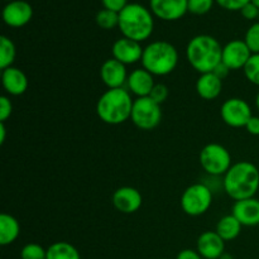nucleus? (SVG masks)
<instances>
[{
    "label": "nucleus",
    "mask_w": 259,
    "mask_h": 259,
    "mask_svg": "<svg viewBox=\"0 0 259 259\" xmlns=\"http://www.w3.org/2000/svg\"><path fill=\"white\" fill-rule=\"evenodd\" d=\"M220 8L225 10H230V12H240L250 0H215Z\"/></svg>",
    "instance_id": "obj_30"
},
{
    "label": "nucleus",
    "mask_w": 259,
    "mask_h": 259,
    "mask_svg": "<svg viewBox=\"0 0 259 259\" xmlns=\"http://www.w3.org/2000/svg\"><path fill=\"white\" fill-rule=\"evenodd\" d=\"M114 207L123 214H133L141 209L143 204L142 194L131 186H123L115 190L111 197Z\"/></svg>",
    "instance_id": "obj_13"
},
{
    "label": "nucleus",
    "mask_w": 259,
    "mask_h": 259,
    "mask_svg": "<svg viewBox=\"0 0 259 259\" xmlns=\"http://www.w3.org/2000/svg\"><path fill=\"white\" fill-rule=\"evenodd\" d=\"M250 2H252L253 4L255 5V7H258V8H259V0H250Z\"/></svg>",
    "instance_id": "obj_41"
},
{
    "label": "nucleus",
    "mask_w": 259,
    "mask_h": 259,
    "mask_svg": "<svg viewBox=\"0 0 259 259\" xmlns=\"http://www.w3.org/2000/svg\"><path fill=\"white\" fill-rule=\"evenodd\" d=\"M240 14H242L247 20H254L259 17V8L255 7V5L250 2L240 10Z\"/></svg>",
    "instance_id": "obj_34"
},
{
    "label": "nucleus",
    "mask_w": 259,
    "mask_h": 259,
    "mask_svg": "<svg viewBox=\"0 0 259 259\" xmlns=\"http://www.w3.org/2000/svg\"><path fill=\"white\" fill-rule=\"evenodd\" d=\"M162 259H168V258H162Z\"/></svg>",
    "instance_id": "obj_43"
},
{
    "label": "nucleus",
    "mask_w": 259,
    "mask_h": 259,
    "mask_svg": "<svg viewBox=\"0 0 259 259\" xmlns=\"http://www.w3.org/2000/svg\"><path fill=\"white\" fill-rule=\"evenodd\" d=\"M4 2H7V3H9V2H13V0H4Z\"/></svg>",
    "instance_id": "obj_42"
},
{
    "label": "nucleus",
    "mask_w": 259,
    "mask_h": 259,
    "mask_svg": "<svg viewBox=\"0 0 259 259\" xmlns=\"http://www.w3.org/2000/svg\"><path fill=\"white\" fill-rule=\"evenodd\" d=\"M232 214L243 227H257L259 225V200L250 197L235 201L232 207Z\"/></svg>",
    "instance_id": "obj_18"
},
{
    "label": "nucleus",
    "mask_w": 259,
    "mask_h": 259,
    "mask_svg": "<svg viewBox=\"0 0 259 259\" xmlns=\"http://www.w3.org/2000/svg\"><path fill=\"white\" fill-rule=\"evenodd\" d=\"M126 66L115 58L106 60L100 67V77L108 89L123 88L128 80Z\"/></svg>",
    "instance_id": "obj_15"
},
{
    "label": "nucleus",
    "mask_w": 259,
    "mask_h": 259,
    "mask_svg": "<svg viewBox=\"0 0 259 259\" xmlns=\"http://www.w3.org/2000/svg\"><path fill=\"white\" fill-rule=\"evenodd\" d=\"M119 30L123 37L143 42L152 35L154 29V15L151 9L138 3H129L119 13Z\"/></svg>",
    "instance_id": "obj_3"
},
{
    "label": "nucleus",
    "mask_w": 259,
    "mask_h": 259,
    "mask_svg": "<svg viewBox=\"0 0 259 259\" xmlns=\"http://www.w3.org/2000/svg\"><path fill=\"white\" fill-rule=\"evenodd\" d=\"M186 58L200 75L212 72L222 62L223 47L219 40L209 34L195 35L186 47Z\"/></svg>",
    "instance_id": "obj_2"
},
{
    "label": "nucleus",
    "mask_w": 259,
    "mask_h": 259,
    "mask_svg": "<svg viewBox=\"0 0 259 259\" xmlns=\"http://www.w3.org/2000/svg\"><path fill=\"white\" fill-rule=\"evenodd\" d=\"M212 204V190L199 182L187 187L181 196V207L190 217L204 215Z\"/></svg>",
    "instance_id": "obj_7"
},
{
    "label": "nucleus",
    "mask_w": 259,
    "mask_h": 259,
    "mask_svg": "<svg viewBox=\"0 0 259 259\" xmlns=\"http://www.w3.org/2000/svg\"><path fill=\"white\" fill-rule=\"evenodd\" d=\"M95 20L96 24L103 29H114V28L119 27V13L111 12V10L103 8L96 14Z\"/></svg>",
    "instance_id": "obj_25"
},
{
    "label": "nucleus",
    "mask_w": 259,
    "mask_h": 259,
    "mask_svg": "<svg viewBox=\"0 0 259 259\" xmlns=\"http://www.w3.org/2000/svg\"><path fill=\"white\" fill-rule=\"evenodd\" d=\"M142 65L153 76H167L175 71L179 63V52L167 40H154L144 47Z\"/></svg>",
    "instance_id": "obj_5"
},
{
    "label": "nucleus",
    "mask_w": 259,
    "mask_h": 259,
    "mask_svg": "<svg viewBox=\"0 0 259 259\" xmlns=\"http://www.w3.org/2000/svg\"><path fill=\"white\" fill-rule=\"evenodd\" d=\"M17 57V48L14 42L7 35L0 37V68L5 70L8 67H12Z\"/></svg>",
    "instance_id": "obj_24"
},
{
    "label": "nucleus",
    "mask_w": 259,
    "mask_h": 259,
    "mask_svg": "<svg viewBox=\"0 0 259 259\" xmlns=\"http://www.w3.org/2000/svg\"><path fill=\"white\" fill-rule=\"evenodd\" d=\"M131 120L142 131H152L157 128L162 120L161 105L149 96L137 98L133 103Z\"/></svg>",
    "instance_id": "obj_8"
},
{
    "label": "nucleus",
    "mask_w": 259,
    "mask_h": 259,
    "mask_svg": "<svg viewBox=\"0 0 259 259\" xmlns=\"http://www.w3.org/2000/svg\"><path fill=\"white\" fill-rule=\"evenodd\" d=\"M20 234L19 222L10 214L0 215V244L10 245Z\"/></svg>",
    "instance_id": "obj_21"
},
{
    "label": "nucleus",
    "mask_w": 259,
    "mask_h": 259,
    "mask_svg": "<svg viewBox=\"0 0 259 259\" xmlns=\"http://www.w3.org/2000/svg\"><path fill=\"white\" fill-rule=\"evenodd\" d=\"M202 169L210 176H224L232 164V156L224 146L219 143L206 144L199 156Z\"/></svg>",
    "instance_id": "obj_6"
},
{
    "label": "nucleus",
    "mask_w": 259,
    "mask_h": 259,
    "mask_svg": "<svg viewBox=\"0 0 259 259\" xmlns=\"http://www.w3.org/2000/svg\"><path fill=\"white\" fill-rule=\"evenodd\" d=\"M5 134H7V128H5V123H0V143L5 142Z\"/></svg>",
    "instance_id": "obj_38"
},
{
    "label": "nucleus",
    "mask_w": 259,
    "mask_h": 259,
    "mask_svg": "<svg viewBox=\"0 0 259 259\" xmlns=\"http://www.w3.org/2000/svg\"><path fill=\"white\" fill-rule=\"evenodd\" d=\"M47 259H81V255L71 243L56 242L47 248Z\"/></svg>",
    "instance_id": "obj_23"
},
{
    "label": "nucleus",
    "mask_w": 259,
    "mask_h": 259,
    "mask_svg": "<svg viewBox=\"0 0 259 259\" xmlns=\"http://www.w3.org/2000/svg\"><path fill=\"white\" fill-rule=\"evenodd\" d=\"M154 85V76L146 68H136L132 71L126 80V88L128 91L138 98H146L151 95Z\"/></svg>",
    "instance_id": "obj_17"
},
{
    "label": "nucleus",
    "mask_w": 259,
    "mask_h": 259,
    "mask_svg": "<svg viewBox=\"0 0 259 259\" xmlns=\"http://www.w3.org/2000/svg\"><path fill=\"white\" fill-rule=\"evenodd\" d=\"M144 48H142L141 43L129 38L121 37L114 42L111 47L113 58L118 60L124 65H134L142 61Z\"/></svg>",
    "instance_id": "obj_14"
},
{
    "label": "nucleus",
    "mask_w": 259,
    "mask_h": 259,
    "mask_svg": "<svg viewBox=\"0 0 259 259\" xmlns=\"http://www.w3.org/2000/svg\"><path fill=\"white\" fill-rule=\"evenodd\" d=\"M243 225L240 224L239 220L234 217L233 214L225 215L224 218L218 222L217 224V230L215 232L223 238L224 242H230V240H234L239 237L240 232H242Z\"/></svg>",
    "instance_id": "obj_22"
},
{
    "label": "nucleus",
    "mask_w": 259,
    "mask_h": 259,
    "mask_svg": "<svg viewBox=\"0 0 259 259\" xmlns=\"http://www.w3.org/2000/svg\"><path fill=\"white\" fill-rule=\"evenodd\" d=\"M2 83L7 94L12 96L23 95L28 89L27 75L20 68L14 66L3 70Z\"/></svg>",
    "instance_id": "obj_19"
},
{
    "label": "nucleus",
    "mask_w": 259,
    "mask_h": 259,
    "mask_svg": "<svg viewBox=\"0 0 259 259\" xmlns=\"http://www.w3.org/2000/svg\"><path fill=\"white\" fill-rule=\"evenodd\" d=\"M134 100L124 88L109 89L96 103V114L109 125H119L131 119Z\"/></svg>",
    "instance_id": "obj_4"
},
{
    "label": "nucleus",
    "mask_w": 259,
    "mask_h": 259,
    "mask_svg": "<svg viewBox=\"0 0 259 259\" xmlns=\"http://www.w3.org/2000/svg\"><path fill=\"white\" fill-rule=\"evenodd\" d=\"M149 98L153 99L156 103H158L161 105L168 98V88L166 85H163V83H156Z\"/></svg>",
    "instance_id": "obj_31"
},
{
    "label": "nucleus",
    "mask_w": 259,
    "mask_h": 259,
    "mask_svg": "<svg viewBox=\"0 0 259 259\" xmlns=\"http://www.w3.org/2000/svg\"><path fill=\"white\" fill-rule=\"evenodd\" d=\"M20 258L22 259H47V249L37 243H29L25 244L20 250Z\"/></svg>",
    "instance_id": "obj_27"
},
{
    "label": "nucleus",
    "mask_w": 259,
    "mask_h": 259,
    "mask_svg": "<svg viewBox=\"0 0 259 259\" xmlns=\"http://www.w3.org/2000/svg\"><path fill=\"white\" fill-rule=\"evenodd\" d=\"M230 71H232V70H230V68L228 67V66L225 65V63L220 62L219 65L217 66V68H215V70L212 71V72H214L215 75H217L219 78H222V80H224L225 77H228V75H229Z\"/></svg>",
    "instance_id": "obj_37"
},
{
    "label": "nucleus",
    "mask_w": 259,
    "mask_h": 259,
    "mask_svg": "<svg viewBox=\"0 0 259 259\" xmlns=\"http://www.w3.org/2000/svg\"><path fill=\"white\" fill-rule=\"evenodd\" d=\"M245 45L250 50L252 55L259 53V22L253 23L249 28H248L247 33L244 37Z\"/></svg>",
    "instance_id": "obj_28"
},
{
    "label": "nucleus",
    "mask_w": 259,
    "mask_h": 259,
    "mask_svg": "<svg viewBox=\"0 0 259 259\" xmlns=\"http://www.w3.org/2000/svg\"><path fill=\"white\" fill-rule=\"evenodd\" d=\"M196 250L204 259H219L225 253V242L217 232H204L196 243Z\"/></svg>",
    "instance_id": "obj_16"
},
{
    "label": "nucleus",
    "mask_w": 259,
    "mask_h": 259,
    "mask_svg": "<svg viewBox=\"0 0 259 259\" xmlns=\"http://www.w3.org/2000/svg\"><path fill=\"white\" fill-rule=\"evenodd\" d=\"M176 259H204L199 254L197 250L194 249H184L177 254Z\"/></svg>",
    "instance_id": "obj_36"
},
{
    "label": "nucleus",
    "mask_w": 259,
    "mask_h": 259,
    "mask_svg": "<svg viewBox=\"0 0 259 259\" xmlns=\"http://www.w3.org/2000/svg\"><path fill=\"white\" fill-rule=\"evenodd\" d=\"M101 3H103V7L105 9L115 13H120L129 4L128 0H101Z\"/></svg>",
    "instance_id": "obj_33"
},
{
    "label": "nucleus",
    "mask_w": 259,
    "mask_h": 259,
    "mask_svg": "<svg viewBox=\"0 0 259 259\" xmlns=\"http://www.w3.org/2000/svg\"><path fill=\"white\" fill-rule=\"evenodd\" d=\"M243 71H244L245 77L250 83L259 86V53L250 56Z\"/></svg>",
    "instance_id": "obj_26"
},
{
    "label": "nucleus",
    "mask_w": 259,
    "mask_h": 259,
    "mask_svg": "<svg viewBox=\"0 0 259 259\" xmlns=\"http://www.w3.org/2000/svg\"><path fill=\"white\" fill-rule=\"evenodd\" d=\"M13 113V104L8 96H0V123H5Z\"/></svg>",
    "instance_id": "obj_32"
},
{
    "label": "nucleus",
    "mask_w": 259,
    "mask_h": 259,
    "mask_svg": "<svg viewBox=\"0 0 259 259\" xmlns=\"http://www.w3.org/2000/svg\"><path fill=\"white\" fill-rule=\"evenodd\" d=\"M33 18V8L25 0H13L3 9V20L8 27L20 28L27 25Z\"/></svg>",
    "instance_id": "obj_11"
},
{
    "label": "nucleus",
    "mask_w": 259,
    "mask_h": 259,
    "mask_svg": "<svg viewBox=\"0 0 259 259\" xmlns=\"http://www.w3.org/2000/svg\"><path fill=\"white\" fill-rule=\"evenodd\" d=\"M152 14L164 22L179 20L189 12L187 0H149Z\"/></svg>",
    "instance_id": "obj_10"
},
{
    "label": "nucleus",
    "mask_w": 259,
    "mask_h": 259,
    "mask_svg": "<svg viewBox=\"0 0 259 259\" xmlns=\"http://www.w3.org/2000/svg\"><path fill=\"white\" fill-rule=\"evenodd\" d=\"M215 0H187L189 12L195 15H205L212 9Z\"/></svg>",
    "instance_id": "obj_29"
},
{
    "label": "nucleus",
    "mask_w": 259,
    "mask_h": 259,
    "mask_svg": "<svg viewBox=\"0 0 259 259\" xmlns=\"http://www.w3.org/2000/svg\"><path fill=\"white\" fill-rule=\"evenodd\" d=\"M245 129L252 136H259V116L253 115L245 125Z\"/></svg>",
    "instance_id": "obj_35"
},
{
    "label": "nucleus",
    "mask_w": 259,
    "mask_h": 259,
    "mask_svg": "<svg viewBox=\"0 0 259 259\" xmlns=\"http://www.w3.org/2000/svg\"><path fill=\"white\" fill-rule=\"evenodd\" d=\"M220 116L223 121L232 128H245L253 114L247 101L240 98H230L223 103Z\"/></svg>",
    "instance_id": "obj_9"
},
{
    "label": "nucleus",
    "mask_w": 259,
    "mask_h": 259,
    "mask_svg": "<svg viewBox=\"0 0 259 259\" xmlns=\"http://www.w3.org/2000/svg\"><path fill=\"white\" fill-rule=\"evenodd\" d=\"M219 259H234V257H233L232 254H229V253H227V252H225L224 254H223L222 257H220Z\"/></svg>",
    "instance_id": "obj_39"
},
{
    "label": "nucleus",
    "mask_w": 259,
    "mask_h": 259,
    "mask_svg": "<svg viewBox=\"0 0 259 259\" xmlns=\"http://www.w3.org/2000/svg\"><path fill=\"white\" fill-rule=\"evenodd\" d=\"M224 191L235 201L254 197L259 190V169L248 161L233 163L223 180Z\"/></svg>",
    "instance_id": "obj_1"
},
{
    "label": "nucleus",
    "mask_w": 259,
    "mask_h": 259,
    "mask_svg": "<svg viewBox=\"0 0 259 259\" xmlns=\"http://www.w3.org/2000/svg\"><path fill=\"white\" fill-rule=\"evenodd\" d=\"M252 52L245 45L244 39H233L223 47L222 62L225 63L230 70L244 68Z\"/></svg>",
    "instance_id": "obj_12"
},
{
    "label": "nucleus",
    "mask_w": 259,
    "mask_h": 259,
    "mask_svg": "<svg viewBox=\"0 0 259 259\" xmlns=\"http://www.w3.org/2000/svg\"><path fill=\"white\" fill-rule=\"evenodd\" d=\"M223 80L214 72L202 73L196 81V91L204 100H214L222 94Z\"/></svg>",
    "instance_id": "obj_20"
},
{
    "label": "nucleus",
    "mask_w": 259,
    "mask_h": 259,
    "mask_svg": "<svg viewBox=\"0 0 259 259\" xmlns=\"http://www.w3.org/2000/svg\"><path fill=\"white\" fill-rule=\"evenodd\" d=\"M255 106H257V109L259 110V93L257 94V98H255Z\"/></svg>",
    "instance_id": "obj_40"
}]
</instances>
